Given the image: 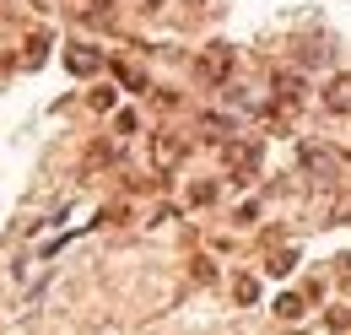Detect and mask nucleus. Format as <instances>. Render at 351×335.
Segmentation results:
<instances>
[{
	"label": "nucleus",
	"mask_w": 351,
	"mask_h": 335,
	"mask_svg": "<svg viewBox=\"0 0 351 335\" xmlns=\"http://www.w3.org/2000/svg\"><path fill=\"white\" fill-rule=\"evenodd\" d=\"M71 71H97V54H87V49H76V54H71Z\"/></svg>",
	"instance_id": "3"
},
{
	"label": "nucleus",
	"mask_w": 351,
	"mask_h": 335,
	"mask_svg": "<svg viewBox=\"0 0 351 335\" xmlns=\"http://www.w3.org/2000/svg\"><path fill=\"white\" fill-rule=\"evenodd\" d=\"M324 103H330L335 114H351V76H335L330 92H324Z\"/></svg>",
	"instance_id": "2"
},
{
	"label": "nucleus",
	"mask_w": 351,
	"mask_h": 335,
	"mask_svg": "<svg viewBox=\"0 0 351 335\" xmlns=\"http://www.w3.org/2000/svg\"><path fill=\"white\" fill-rule=\"evenodd\" d=\"M276 314H281V319H298V314H303V303H298V297H281V303H276Z\"/></svg>",
	"instance_id": "4"
},
{
	"label": "nucleus",
	"mask_w": 351,
	"mask_h": 335,
	"mask_svg": "<svg viewBox=\"0 0 351 335\" xmlns=\"http://www.w3.org/2000/svg\"><path fill=\"white\" fill-rule=\"evenodd\" d=\"M146 5H162V0H146Z\"/></svg>",
	"instance_id": "5"
},
{
	"label": "nucleus",
	"mask_w": 351,
	"mask_h": 335,
	"mask_svg": "<svg viewBox=\"0 0 351 335\" xmlns=\"http://www.w3.org/2000/svg\"><path fill=\"white\" fill-rule=\"evenodd\" d=\"M195 71H200V82H227V71H232V49H227V43H211V49L200 54Z\"/></svg>",
	"instance_id": "1"
}]
</instances>
